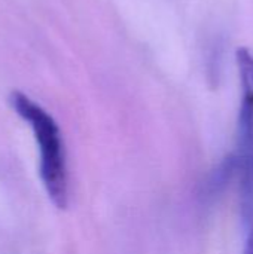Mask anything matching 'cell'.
Returning a JSON list of instances; mask_svg holds the SVG:
<instances>
[{
    "label": "cell",
    "instance_id": "obj_2",
    "mask_svg": "<svg viewBox=\"0 0 253 254\" xmlns=\"http://www.w3.org/2000/svg\"><path fill=\"white\" fill-rule=\"evenodd\" d=\"M242 79V104L239 115V165L245 198L253 196V54L246 48L237 51Z\"/></svg>",
    "mask_w": 253,
    "mask_h": 254
},
{
    "label": "cell",
    "instance_id": "obj_1",
    "mask_svg": "<svg viewBox=\"0 0 253 254\" xmlns=\"http://www.w3.org/2000/svg\"><path fill=\"white\" fill-rule=\"evenodd\" d=\"M10 106L34 134L39 152V176L49 201L58 210L69 205V170L61 129L57 121L24 92L10 94Z\"/></svg>",
    "mask_w": 253,
    "mask_h": 254
},
{
    "label": "cell",
    "instance_id": "obj_3",
    "mask_svg": "<svg viewBox=\"0 0 253 254\" xmlns=\"http://www.w3.org/2000/svg\"><path fill=\"white\" fill-rule=\"evenodd\" d=\"M243 254H253V228L252 231L249 232V237H248V241H246Z\"/></svg>",
    "mask_w": 253,
    "mask_h": 254
}]
</instances>
